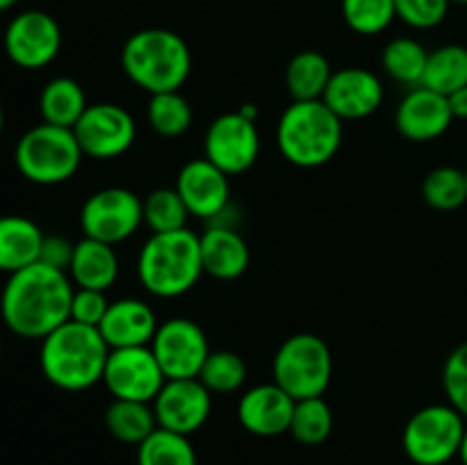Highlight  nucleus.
<instances>
[{
	"mask_svg": "<svg viewBox=\"0 0 467 465\" xmlns=\"http://www.w3.org/2000/svg\"><path fill=\"white\" fill-rule=\"evenodd\" d=\"M73 292L67 272L35 263L9 274L0 294V315L14 336L44 340L71 319Z\"/></svg>",
	"mask_w": 467,
	"mask_h": 465,
	"instance_id": "1",
	"label": "nucleus"
},
{
	"mask_svg": "<svg viewBox=\"0 0 467 465\" xmlns=\"http://www.w3.org/2000/svg\"><path fill=\"white\" fill-rule=\"evenodd\" d=\"M108 356L109 346L99 328L68 319L41 340L39 365L55 388L80 392L103 381Z\"/></svg>",
	"mask_w": 467,
	"mask_h": 465,
	"instance_id": "2",
	"label": "nucleus"
},
{
	"mask_svg": "<svg viewBox=\"0 0 467 465\" xmlns=\"http://www.w3.org/2000/svg\"><path fill=\"white\" fill-rule=\"evenodd\" d=\"M121 68L132 85L150 96L181 91L192 71L190 46L167 27H144L123 44Z\"/></svg>",
	"mask_w": 467,
	"mask_h": 465,
	"instance_id": "3",
	"label": "nucleus"
},
{
	"mask_svg": "<svg viewBox=\"0 0 467 465\" xmlns=\"http://www.w3.org/2000/svg\"><path fill=\"white\" fill-rule=\"evenodd\" d=\"M342 140L345 121L324 100H292L278 119V150L295 167H324L336 158Z\"/></svg>",
	"mask_w": 467,
	"mask_h": 465,
	"instance_id": "4",
	"label": "nucleus"
},
{
	"mask_svg": "<svg viewBox=\"0 0 467 465\" xmlns=\"http://www.w3.org/2000/svg\"><path fill=\"white\" fill-rule=\"evenodd\" d=\"M137 276L146 292L160 299L185 294L203 276L201 237L190 228L153 232L137 258Z\"/></svg>",
	"mask_w": 467,
	"mask_h": 465,
	"instance_id": "5",
	"label": "nucleus"
},
{
	"mask_svg": "<svg viewBox=\"0 0 467 465\" xmlns=\"http://www.w3.org/2000/svg\"><path fill=\"white\" fill-rule=\"evenodd\" d=\"M82 153L71 128L39 123L30 128L14 149L18 173L35 185H62L80 169Z\"/></svg>",
	"mask_w": 467,
	"mask_h": 465,
	"instance_id": "6",
	"label": "nucleus"
},
{
	"mask_svg": "<svg viewBox=\"0 0 467 465\" xmlns=\"http://www.w3.org/2000/svg\"><path fill=\"white\" fill-rule=\"evenodd\" d=\"M272 372L274 383L295 401L324 397L333 378L331 349L315 333H296L278 346Z\"/></svg>",
	"mask_w": 467,
	"mask_h": 465,
	"instance_id": "7",
	"label": "nucleus"
},
{
	"mask_svg": "<svg viewBox=\"0 0 467 465\" xmlns=\"http://www.w3.org/2000/svg\"><path fill=\"white\" fill-rule=\"evenodd\" d=\"M465 427V418L451 404L424 406L406 422L401 445L415 465H445L459 456Z\"/></svg>",
	"mask_w": 467,
	"mask_h": 465,
	"instance_id": "8",
	"label": "nucleus"
},
{
	"mask_svg": "<svg viewBox=\"0 0 467 465\" xmlns=\"http://www.w3.org/2000/svg\"><path fill=\"white\" fill-rule=\"evenodd\" d=\"M144 223V201L126 187H105L82 203L80 228L85 237L119 244Z\"/></svg>",
	"mask_w": 467,
	"mask_h": 465,
	"instance_id": "9",
	"label": "nucleus"
},
{
	"mask_svg": "<svg viewBox=\"0 0 467 465\" xmlns=\"http://www.w3.org/2000/svg\"><path fill=\"white\" fill-rule=\"evenodd\" d=\"M5 53L16 67L35 71L53 62L62 50V27L44 9H26L5 27Z\"/></svg>",
	"mask_w": 467,
	"mask_h": 465,
	"instance_id": "10",
	"label": "nucleus"
},
{
	"mask_svg": "<svg viewBox=\"0 0 467 465\" xmlns=\"http://www.w3.org/2000/svg\"><path fill=\"white\" fill-rule=\"evenodd\" d=\"M164 381L167 377L150 346H128V349H109L100 383H105L114 399L153 404Z\"/></svg>",
	"mask_w": 467,
	"mask_h": 465,
	"instance_id": "11",
	"label": "nucleus"
},
{
	"mask_svg": "<svg viewBox=\"0 0 467 465\" xmlns=\"http://www.w3.org/2000/svg\"><path fill=\"white\" fill-rule=\"evenodd\" d=\"M73 135L85 155L94 160H112L135 144L137 123L119 103H94L73 126Z\"/></svg>",
	"mask_w": 467,
	"mask_h": 465,
	"instance_id": "12",
	"label": "nucleus"
},
{
	"mask_svg": "<svg viewBox=\"0 0 467 465\" xmlns=\"http://www.w3.org/2000/svg\"><path fill=\"white\" fill-rule=\"evenodd\" d=\"M149 346L167 378H196L210 356L203 328L187 317L160 324Z\"/></svg>",
	"mask_w": 467,
	"mask_h": 465,
	"instance_id": "13",
	"label": "nucleus"
},
{
	"mask_svg": "<svg viewBox=\"0 0 467 465\" xmlns=\"http://www.w3.org/2000/svg\"><path fill=\"white\" fill-rule=\"evenodd\" d=\"M205 160L222 169L226 176L249 171L260 155V132L255 121L240 112H226L214 119L205 130Z\"/></svg>",
	"mask_w": 467,
	"mask_h": 465,
	"instance_id": "14",
	"label": "nucleus"
},
{
	"mask_svg": "<svg viewBox=\"0 0 467 465\" xmlns=\"http://www.w3.org/2000/svg\"><path fill=\"white\" fill-rule=\"evenodd\" d=\"M160 429L192 436L199 431L213 410V392L199 378H167L153 399Z\"/></svg>",
	"mask_w": 467,
	"mask_h": 465,
	"instance_id": "15",
	"label": "nucleus"
},
{
	"mask_svg": "<svg viewBox=\"0 0 467 465\" xmlns=\"http://www.w3.org/2000/svg\"><path fill=\"white\" fill-rule=\"evenodd\" d=\"M185 201L192 217L214 222L222 217L231 201V176L214 167L210 160H190L178 171L176 185H173Z\"/></svg>",
	"mask_w": 467,
	"mask_h": 465,
	"instance_id": "16",
	"label": "nucleus"
},
{
	"mask_svg": "<svg viewBox=\"0 0 467 465\" xmlns=\"http://www.w3.org/2000/svg\"><path fill=\"white\" fill-rule=\"evenodd\" d=\"M383 96L386 94L377 73L360 67H347L333 71L322 100L342 121H358L372 117L381 108Z\"/></svg>",
	"mask_w": 467,
	"mask_h": 465,
	"instance_id": "17",
	"label": "nucleus"
},
{
	"mask_svg": "<svg viewBox=\"0 0 467 465\" xmlns=\"http://www.w3.org/2000/svg\"><path fill=\"white\" fill-rule=\"evenodd\" d=\"M454 114H451L447 96L427 87H413L401 98L395 112V126L401 137L409 141H433L450 130Z\"/></svg>",
	"mask_w": 467,
	"mask_h": 465,
	"instance_id": "18",
	"label": "nucleus"
},
{
	"mask_svg": "<svg viewBox=\"0 0 467 465\" xmlns=\"http://www.w3.org/2000/svg\"><path fill=\"white\" fill-rule=\"evenodd\" d=\"M296 401L276 383H260L246 390L237 404V419L249 433L274 438L290 431Z\"/></svg>",
	"mask_w": 467,
	"mask_h": 465,
	"instance_id": "19",
	"label": "nucleus"
},
{
	"mask_svg": "<svg viewBox=\"0 0 467 465\" xmlns=\"http://www.w3.org/2000/svg\"><path fill=\"white\" fill-rule=\"evenodd\" d=\"M158 326V317L146 301L119 299L109 304L99 331L109 349H128V346H149Z\"/></svg>",
	"mask_w": 467,
	"mask_h": 465,
	"instance_id": "20",
	"label": "nucleus"
},
{
	"mask_svg": "<svg viewBox=\"0 0 467 465\" xmlns=\"http://www.w3.org/2000/svg\"><path fill=\"white\" fill-rule=\"evenodd\" d=\"M199 237L203 274L217 278V281H235L249 269V244L233 226H226L222 222L210 223Z\"/></svg>",
	"mask_w": 467,
	"mask_h": 465,
	"instance_id": "21",
	"label": "nucleus"
},
{
	"mask_svg": "<svg viewBox=\"0 0 467 465\" xmlns=\"http://www.w3.org/2000/svg\"><path fill=\"white\" fill-rule=\"evenodd\" d=\"M67 274L76 287L108 292L119 276V258L114 246L82 237L73 251L71 267Z\"/></svg>",
	"mask_w": 467,
	"mask_h": 465,
	"instance_id": "22",
	"label": "nucleus"
},
{
	"mask_svg": "<svg viewBox=\"0 0 467 465\" xmlns=\"http://www.w3.org/2000/svg\"><path fill=\"white\" fill-rule=\"evenodd\" d=\"M44 232L32 219L21 214L0 217V272L9 274L39 263Z\"/></svg>",
	"mask_w": 467,
	"mask_h": 465,
	"instance_id": "23",
	"label": "nucleus"
},
{
	"mask_svg": "<svg viewBox=\"0 0 467 465\" xmlns=\"http://www.w3.org/2000/svg\"><path fill=\"white\" fill-rule=\"evenodd\" d=\"M333 68L319 50H301L287 62L285 87L292 100H322Z\"/></svg>",
	"mask_w": 467,
	"mask_h": 465,
	"instance_id": "24",
	"label": "nucleus"
},
{
	"mask_svg": "<svg viewBox=\"0 0 467 465\" xmlns=\"http://www.w3.org/2000/svg\"><path fill=\"white\" fill-rule=\"evenodd\" d=\"M87 108H89V103H87L85 89L73 78H53L41 89L39 112L44 123H50V126L71 128L73 130V126L80 121Z\"/></svg>",
	"mask_w": 467,
	"mask_h": 465,
	"instance_id": "25",
	"label": "nucleus"
},
{
	"mask_svg": "<svg viewBox=\"0 0 467 465\" xmlns=\"http://www.w3.org/2000/svg\"><path fill=\"white\" fill-rule=\"evenodd\" d=\"M105 427L119 442L141 445L158 429L153 404L112 399V404L105 410Z\"/></svg>",
	"mask_w": 467,
	"mask_h": 465,
	"instance_id": "26",
	"label": "nucleus"
},
{
	"mask_svg": "<svg viewBox=\"0 0 467 465\" xmlns=\"http://www.w3.org/2000/svg\"><path fill=\"white\" fill-rule=\"evenodd\" d=\"M422 87L451 96L467 87V48L459 44H447L429 53L424 68Z\"/></svg>",
	"mask_w": 467,
	"mask_h": 465,
	"instance_id": "27",
	"label": "nucleus"
},
{
	"mask_svg": "<svg viewBox=\"0 0 467 465\" xmlns=\"http://www.w3.org/2000/svg\"><path fill=\"white\" fill-rule=\"evenodd\" d=\"M429 53L418 39L410 36H397L388 41L381 53V67L395 82L406 87H420L427 68Z\"/></svg>",
	"mask_w": 467,
	"mask_h": 465,
	"instance_id": "28",
	"label": "nucleus"
},
{
	"mask_svg": "<svg viewBox=\"0 0 467 465\" xmlns=\"http://www.w3.org/2000/svg\"><path fill=\"white\" fill-rule=\"evenodd\" d=\"M137 465H196V451L190 436L155 429L137 445Z\"/></svg>",
	"mask_w": 467,
	"mask_h": 465,
	"instance_id": "29",
	"label": "nucleus"
},
{
	"mask_svg": "<svg viewBox=\"0 0 467 465\" xmlns=\"http://www.w3.org/2000/svg\"><path fill=\"white\" fill-rule=\"evenodd\" d=\"M149 126L158 132L160 137H181L192 128L194 114L192 105L181 91H164V94H153L146 109Z\"/></svg>",
	"mask_w": 467,
	"mask_h": 465,
	"instance_id": "30",
	"label": "nucleus"
},
{
	"mask_svg": "<svg viewBox=\"0 0 467 465\" xmlns=\"http://www.w3.org/2000/svg\"><path fill=\"white\" fill-rule=\"evenodd\" d=\"M333 431V410L324 397L299 399L292 413L290 433L301 445H322Z\"/></svg>",
	"mask_w": 467,
	"mask_h": 465,
	"instance_id": "31",
	"label": "nucleus"
},
{
	"mask_svg": "<svg viewBox=\"0 0 467 465\" xmlns=\"http://www.w3.org/2000/svg\"><path fill=\"white\" fill-rule=\"evenodd\" d=\"M190 217V210L176 187H160L144 199V223L150 232L181 231L187 228Z\"/></svg>",
	"mask_w": 467,
	"mask_h": 465,
	"instance_id": "32",
	"label": "nucleus"
},
{
	"mask_svg": "<svg viewBox=\"0 0 467 465\" xmlns=\"http://www.w3.org/2000/svg\"><path fill=\"white\" fill-rule=\"evenodd\" d=\"M422 196L433 210H459L467 203V178L465 171L456 167H438L427 173L422 182Z\"/></svg>",
	"mask_w": 467,
	"mask_h": 465,
	"instance_id": "33",
	"label": "nucleus"
},
{
	"mask_svg": "<svg viewBox=\"0 0 467 465\" xmlns=\"http://www.w3.org/2000/svg\"><path fill=\"white\" fill-rule=\"evenodd\" d=\"M201 383L208 388L210 392H217V395H231V392L240 390L246 381V365L242 360V356H237L235 351H210V356L205 358L203 367L199 372Z\"/></svg>",
	"mask_w": 467,
	"mask_h": 465,
	"instance_id": "34",
	"label": "nucleus"
},
{
	"mask_svg": "<svg viewBox=\"0 0 467 465\" xmlns=\"http://www.w3.org/2000/svg\"><path fill=\"white\" fill-rule=\"evenodd\" d=\"M342 18L356 35H381L397 18L395 0H342Z\"/></svg>",
	"mask_w": 467,
	"mask_h": 465,
	"instance_id": "35",
	"label": "nucleus"
},
{
	"mask_svg": "<svg viewBox=\"0 0 467 465\" xmlns=\"http://www.w3.org/2000/svg\"><path fill=\"white\" fill-rule=\"evenodd\" d=\"M442 388L447 404L454 406L467 419V342H461L445 360L442 367Z\"/></svg>",
	"mask_w": 467,
	"mask_h": 465,
	"instance_id": "36",
	"label": "nucleus"
},
{
	"mask_svg": "<svg viewBox=\"0 0 467 465\" xmlns=\"http://www.w3.org/2000/svg\"><path fill=\"white\" fill-rule=\"evenodd\" d=\"M451 0H395L397 18L415 30H431L447 18Z\"/></svg>",
	"mask_w": 467,
	"mask_h": 465,
	"instance_id": "37",
	"label": "nucleus"
},
{
	"mask_svg": "<svg viewBox=\"0 0 467 465\" xmlns=\"http://www.w3.org/2000/svg\"><path fill=\"white\" fill-rule=\"evenodd\" d=\"M109 304H112V301H108L105 292L76 287L71 301V319L78 324H85V326L99 328L105 313H108Z\"/></svg>",
	"mask_w": 467,
	"mask_h": 465,
	"instance_id": "38",
	"label": "nucleus"
},
{
	"mask_svg": "<svg viewBox=\"0 0 467 465\" xmlns=\"http://www.w3.org/2000/svg\"><path fill=\"white\" fill-rule=\"evenodd\" d=\"M73 251H76V244H71L67 237L46 235L44 244H41L39 263L50 264V267L55 269H62V272H68L73 260Z\"/></svg>",
	"mask_w": 467,
	"mask_h": 465,
	"instance_id": "39",
	"label": "nucleus"
},
{
	"mask_svg": "<svg viewBox=\"0 0 467 465\" xmlns=\"http://www.w3.org/2000/svg\"><path fill=\"white\" fill-rule=\"evenodd\" d=\"M447 100H450V108H451V114H454V119H467V87L454 91L451 96H447Z\"/></svg>",
	"mask_w": 467,
	"mask_h": 465,
	"instance_id": "40",
	"label": "nucleus"
},
{
	"mask_svg": "<svg viewBox=\"0 0 467 465\" xmlns=\"http://www.w3.org/2000/svg\"><path fill=\"white\" fill-rule=\"evenodd\" d=\"M237 112H240V114H242V117L251 119V121H255V117H258V109H255V105H251V103L242 105V108H240V109H237Z\"/></svg>",
	"mask_w": 467,
	"mask_h": 465,
	"instance_id": "41",
	"label": "nucleus"
},
{
	"mask_svg": "<svg viewBox=\"0 0 467 465\" xmlns=\"http://www.w3.org/2000/svg\"><path fill=\"white\" fill-rule=\"evenodd\" d=\"M459 459H461V463L467 465V427H465V433H463V442H461Z\"/></svg>",
	"mask_w": 467,
	"mask_h": 465,
	"instance_id": "42",
	"label": "nucleus"
},
{
	"mask_svg": "<svg viewBox=\"0 0 467 465\" xmlns=\"http://www.w3.org/2000/svg\"><path fill=\"white\" fill-rule=\"evenodd\" d=\"M18 0H0V12H7V9H12Z\"/></svg>",
	"mask_w": 467,
	"mask_h": 465,
	"instance_id": "43",
	"label": "nucleus"
},
{
	"mask_svg": "<svg viewBox=\"0 0 467 465\" xmlns=\"http://www.w3.org/2000/svg\"><path fill=\"white\" fill-rule=\"evenodd\" d=\"M5 130V112H3V105H0V137H3Z\"/></svg>",
	"mask_w": 467,
	"mask_h": 465,
	"instance_id": "44",
	"label": "nucleus"
},
{
	"mask_svg": "<svg viewBox=\"0 0 467 465\" xmlns=\"http://www.w3.org/2000/svg\"><path fill=\"white\" fill-rule=\"evenodd\" d=\"M451 3H456V5H467V0H451Z\"/></svg>",
	"mask_w": 467,
	"mask_h": 465,
	"instance_id": "45",
	"label": "nucleus"
},
{
	"mask_svg": "<svg viewBox=\"0 0 467 465\" xmlns=\"http://www.w3.org/2000/svg\"><path fill=\"white\" fill-rule=\"evenodd\" d=\"M0 358H3V345H0Z\"/></svg>",
	"mask_w": 467,
	"mask_h": 465,
	"instance_id": "46",
	"label": "nucleus"
},
{
	"mask_svg": "<svg viewBox=\"0 0 467 465\" xmlns=\"http://www.w3.org/2000/svg\"><path fill=\"white\" fill-rule=\"evenodd\" d=\"M465 178H467V169H465Z\"/></svg>",
	"mask_w": 467,
	"mask_h": 465,
	"instance_id": "47",
	"label": "nucleus"
}]
</instances>
